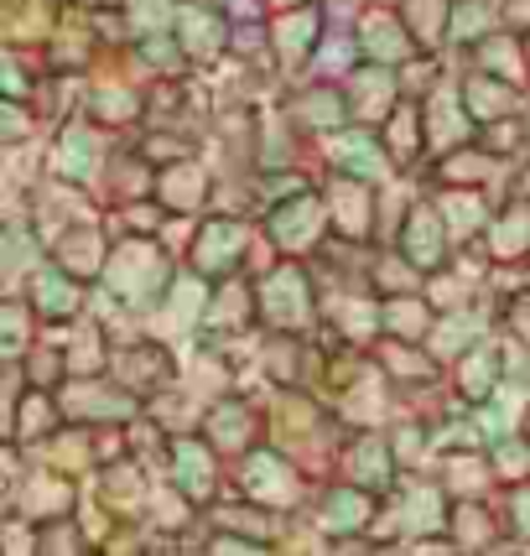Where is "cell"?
Listing matches in <instances>:
<instances>
[]
</instances>
